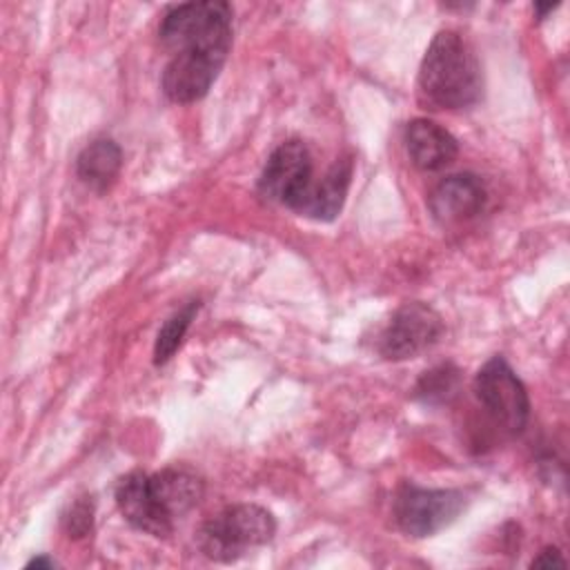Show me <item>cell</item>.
<instances>
[{
	"label": "cell",
	"instance_id": "6da1fadb",
	"mask_svg": "<svg viewBox=\"0 0 570 570\" xmlns=\"http://www.w3.org/2000/svg\"><path fill=\"white\" fill-rule=\"evenodd\" d=\"M419 91L436 109H463L481 98V65L456 31H439L430 42L419 69Z\"/></svg>",
	"mask_w": 570,
	"mask_h": 570
},
{
	"label": "cell",
	"instance_id": "7a4b0ae2",
	"mask_svg": "<svg viewBox=\"0 0 570 570\" xmlns=\"http://www.w3.org/2000/svg\"><path fill=\"white\" fill-rule=\"evenodd\" d=\"M171 56H198L225 65L232 47V7L223 0L171 7L158 29Z\"/></svg>",
	"mask_w": 570,
	"mask_h": 570
},
{
	"label": "cell",
	"instance_id": "3957f363",
	"mask_svg": "<svg viewBox=\"0 0 570 570\" xmlns=\"http://www.w3.org/2000/svg\"><path fill=\"white\" fill-rule=\"evenodd\" d=\"M276 532L272 512L254 503L225 508L200 530V550L216 561H232L252 546L267 543Z\"/></svg>",
	"mask_w": 570,
	"mask_h": 570
},
{
	"label": "cell",
	"instance_id": "277c9868",
	"mask_svg": "<svg viewBox=\"0 0 570 570\" xmlns=\"http://www.w3.org/2000/svg\"><path fill=\"white\" fill-rule=\"evenodd\" d=\"M474 392L488 414L510 434H519L530 414V401L523 383L501 358H490L474 376Z\"/></svg>",
	"mask_w": 570,
	"mask_h": 570
},
{
	"label": "cell",
	"instance_id": "5b68a950",
	"mask_svg": "<svg viewBox=\"0 0 570 570\" xmlns=\"http://www.w3.org/2000/svg\"><path fill=\"white\" fill-rule=\"evenodd\" d=\"M461 490H425L403 485L394 499V519L405 534L432 537L448 528L465 508Z\"/></svg>",
	"mask_w": 570,
	"mask_h": 570
},
{
	"label": "cell",
	"instance_id": "8992f818",
	"mask_svg": "<svg viewBox=\"0 0 570 570\" xmlns=\"http://www.w3.org/2000/svg\"><path fill=\"white\" fill-rule=\"evenodd\" d=\"M443 334V318L428 303L401 305L379 338V352L390 361L412 358L432 347Z\"/></svg>",
	"mask_w": 570,
	"mask_h": 570
},
{
	"label": "cell",
	"instance_id": "52a82bcc",
	"mask_svg": "<svg viewBox=\"0 0 570 570\" xmlns=\"http://www.w3.org/2000/svg\"><path fill=\"white\" fill-rule=\"evenodd\" d=\"M312 180L309 149L301 140H287L267 158L258 178V191L267 200L294 209Z\"/></svg>",
	"mask_w": 570,
	"mask_h": 570
},
{
	"label": "cell",
	"instance_id": "ba28073f",
	"mask_svg": "<svg viewBox=\"0 0 570 570\" xmlns=\"http://www.w3.org/2000/svg\"><path fill=\"white\" fill-rule=\"evenodd\" d=\"M116 503L122 517L138 530L151 537H167L174 530V519L160 508L156 501L149 474L145 472H129L116 485Z\"/></svg>",
	"mask_w": 570,
	"mask_h": 570
},
{
	"label": "cell",
	"instance_id": "9c48e42d",
	"mask_svg": "<svg viewBox=\"0 0 570 570\" xmlns=\"http://www.w3.org/2000/svg\"><path fill=\"white\" fill-rule=\"evenodd\" d=\"M488 191L474 174H452L443 178L430 194V212L439 223L452 225L476 216L485 205Z\"/></svg>",
	"mask_w": 570,
	"mask_h": 570
},
{
	"label": "cell",
	"instance_id": "30bf717a",
	"mask_svg": "<svg viewBox=\"0 0 570 570\" xmlns=\"http://www.w3.org/2000/svg\"><path fill=\"white\" fill-rule=\"evenodd\" d=\"M405 149L414 167L423 171H439L454 163L459 154L456 138L428 118H414L405 127Z\"/></svg>",
	"mask_w": 570,
	"mask_h": 570
},
{
	"label": "cell",
	"instance_id": "8fae6325",
	"mask_svg": "<svg viewBox=\"0 0 570 570\" xmlns=\"http://www.w3.org/2000/svg\"><path fill=\"white\" fill-rule=\"evenodd\" d=\"M350 178H352V160L350 158L336 160L321 180L309 183V187L301 196L294 212L316 220L336 218L345 203Z\"/></svg>",
	"mask_w": 570,
	"mask_h": 570
},
{
	"label": "cell",
	"instance_id": "7c38bea8",
	"mask_svg": "<svg viewBox=\"0 0 570 570\" xmlns=\"http://www.w3.org/2000/svg\"><path fill=\"white\" fill-rule=\"evenodd\" d=\"M149 485L156 501L171 519L191 510L203 497V481L196 474L178 468H165L149 474Z\"/></svg>",
	"mask_w": 570,
	"mask_h": 570
},
{
	"label": "cell",
	"instance_id": "4fadbf2b",
	"mask_svg": "<svg viewBox=\"0 0 570 570\" xmlns=\"http://www.w3.org/2000/svg\"><path fill=\"white\" fill-rule=\"evenodd\" d=\"M120 167H122V151L109 138L94 140L80 151L76 160L78 178L94 191L109 189L118 178Z\"/></svg>",
	"mask_w": 570,
	"mask_h": 570
},
{
	"label": "cell",
	"instance_id": "5bb4252c",
	"mask_svg": "<svg viewBox=\"0 0 570 570\" xmlns=\"http://www.w3.org/2000/svg\"><path fill=\"white\" fill-rule=\"evenodd\" d=\"M196 312H198V301H191L189 305H185L183 309H178L174 316H169L165 321V325L160 327V332L156 336V345H154V363L156 365H163L174 356V352L180 347L185 332L191 325V318Z\"/></svg>",
	"mask_w": 570,
	"mask_h": 570
},
{
	"label": "cell",
	"instance_id": "9a60e30c",
	"mask_svg": "<svg viewBox=\"0 0 570 570\" xmlns=\"http://www.w3.org/2000/svg\"><path fill=\"white\" fill-rule=\"evenodd\" d=\"M459 390V370L450 363L439 365L421 376L416 383V396L425 403H445Z\"/></svg>",
	"mask_w": 570,
	"mask_h": 570
},
{
	"label": "cell",
	"instance_id": "2e32d148",
	"mask_svg": "<svg viewBox=\"0 0 570 570\" xmlns=\"http://www.w3.org/2000/svg\"><path fill=\"white\" fill-rule=\"evenodd\" d=\"M62 521H65V530L69 532V537L78 539V537H85L87 532H91V525H94L91 497H82V499L73 501Z\"/></svg>",
	"mask_w": 570,
	"mask_h": 570
},
{
	"label": "cell",
	"instance_id": "e0dca14e",
	"mask_svg": "<svg viewBox=\"0 0 570 570\" xmlns=\"http://www.w3.org/2000/svg\"><path fill=\"white\" fill-rule=\"evenodd\" d=\"M532 568H552V566H566V559L557 548H546L537 559L530 563Z\"/></svg>",
	"mask_w": 570,
	"mask_h": 570
},
{
	"label": "cell",
	"instance_id": "ac0fdd59",
	"mask_svg": "<svg viewBox=\"0 0 570 570\" xmlns=\"http://www.w3.org/2000/svg\"><path fill=\"white\" fill-rule=\"evenodd\" d=\"M27 568H53V561L47 557H36L27 563Z\"/></svg>",
	"mask_w": 570,
	"mask_h": 570
},
{
	"label": "cell",
	"instance_id": "d6986e66",
	"mask_svg": "<svg viewBox=\"0 0 570 570\" xmlns=\"http://www.w3.org/2000/svg\"><path fill=\"white\" fill-rule=\"evenodd\" d=\"M554 7H557V4H548V7H541V4H537L534 9L539 11V18H546V13H550Z\"/></svg>",
	"mask_w": 570,
	"mask_h": 570
}]
</instances>
